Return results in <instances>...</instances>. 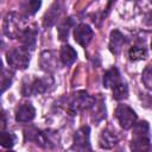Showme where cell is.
Returning a JSON list of instances; mask_svg holds the SVG:
<instances>
[{
  "mask_svg": "<svg viewBox=\"0 0 152 152\" xmlns=\"http://www.w3.org/2000/svg\"><path fill=\"white\" fill-rule=\"evenodd\" d=\"M7 152H13V151H7Z\"/></svg>",
  "mask_w": 152,
  "mask_h": 152,
  "instance_id": "f1b7e54d",
  "label": "cell"
},
{
  "mask_svg": "<svg viewBox=\"0 0 152 152\" xmlns=\"http://www.w3.org/2000/svg\"><path fill=\"white\" fill-rule=\"evenodd\" d=\"M132 152H151V144L148 137H134L131 141Z\"/></svg>",
  "mask_w": 152,
  "mask_h": 152,
  "instance_id": "5bb4252c",
  "label": "cell"
},
{
  "mask_svg": "<svg viewBox=\"0 0 152 152\" xmlns=\"http://www.w3.org/2000/svg\"><path fill=\"white\" fill-rule=\"evenodd\" d=\"M36 116V109L31 103H23L15 110V120L18 122H28Z\"/></svg>",
  "mask_w": 152,
  "mask_h": 152,
  "instance_id": "30bf717a",
  "label": "cell"
},
{
  "mask_svg": "<svg viewBox=\"0 0 152 152\" xmlns=\"http://www.w3.org/2000/svg\"><path fill=\"white\" fill-rule=\"evenodd\" d=\"M88 152H91V151H88Z\"/></svg>",
  "mask_w": 152,
  "mask_h": 152,
  "instance_id": "f546056e",
  "label": "cell"
},
{
  "mask_svg": "<svg viewBox=\"0 0 152 152\" xmlns=\"http://www.w3.org/2000/svg\"><path fill=\"white\" fill-rule=\"evenodd\" d=\"M91 108L94 109L93 110V120H95L96 122H99V121H101L102 119L106 118V107L103 104L102 99H100L99 102L95 99V102H94V104H93Z\"/></svg>",
  "mask_w": 152,
  "mask_h": 152,
  "instance_id": "ac0fdd59",
  "label": "cell"
},
{
  "mask_svg": "<svg viewBox=\"0 0 152 152\" xmlns=\"http://www.w3.org/2000/svg\"><path fill=\"white\" fill-rule=\"evenodd\" d=\"M76 57H77V53L74 50V48H71L70 45H63L62 46L61 52H59V59H61L63 65H65V66L71 65L76 61Z\"/></svg>",
  "mask_w": 152,
  "mask_h": 152,
  "instance_id": "2e32d148",
  "label": "cell"
},
{
  "mask_svg": "<svg viewBox=\"0 0 152 152\" xmlns=\"http://www.w3.org/2000/svg\"><path fill=\"white\" fill-rule=\"evenodd\" d=\"M118 142H119V137L114 131H112L109 128H106L101 132L100 138H99V145H100L101 148L110 150Z\"/></svg>",
  "mask_w": 152,
  "mask_h": 152,
  "instance_id": "9c48e42d",
  "label": "cell"
},
{
  "mask_svg": "<svg viewBox=\"0 0 152 152\" xmlns=\"http://www.w3.org/2000/svg\"><path fill=\"white\" fill-rule=\"evenodd\" d=\"M72 25H74V20H72L71 17L66 18V19L59 25L58 36H59V39H61V40L66 39V37H68V34H69V30H70V27H71Z\"/></svg>",
  "mask_w": 152,
  "mask_h": 152,
  "instance_id": "44dd1931",
  "label": "cell"
},
{
  "mask_svg": "<svg viewBox=\"0 0 152 152\" xmlns=\"http://www.w3.org/2000/svg\"><path fill=\"white\" fill-rule=\"evenodd\" d=\"M115 116L124 129H129L135 125L137 114L127 104H119L115 109Z\"/></svg>",
  "mask_w": 152,
  "mask_h": 152,
  "instance_id": "8992f818",
  "label": "cell"
},
{
  "mask_svg": "<svg viewBox=\"0 0 152 152\" xmlns=\"http://www.w3.org/2000/svg\"><path fill=\"white\" fill-rule=\"evenodd\" d=\"M24 135H25V140L33 141L34 144L42 147H52L56 144L51 137L52 134L48 131H39L37 128L30 127L24 131Z\"/></svg>",
  "mask_w": 152,
  "mask_h": 152,
  "instance_id": "277c9868",
  "label": "cell"
},
{
  "mask_svg": "<svg viewBox=\"0 0 152 152\" xmlns=\"http://www.w3.org/2000/svg\"><path fill=\"white\" fill-rule=\"evenodd\" d=\"M65 152H81V150H78L77 147H75V146H72V147H70L69 150H66Z\"/></svg>",
  "mask_w": 152,
  "mask_h": 152,
  "instance_id": "4316f807",
  "label": "cell"
},
{
  "mask_svg": "<svg viewBox=\"0 0 152 152\" xmlns=\"http://www.w3.org/2000/svg\"><path fill=\"white\" fill-rule=\"evenodd\" d=\"M19 39L23 44V48L28 50H33L36 46L37 39V30L34 27H25L19 36Z\"/></svg>",
  "mask_w": 152,
  "mask_h": 152,
  "instance_id": "8fae6325",
  "label": "cell"
},
{
  "mask_svg": "<svg viewBox=\"0 0 152 152\" xmlns=\"http://www.w3.org/2000/svg\"><path fill=\"white\" fill-rule=\"evenodd\" d=\"M151 48H152V40H151Z\"/></svg>",
  "mask_w": 152,
  "mask_h": 152,
  "instance_id": "83f0119b",
  "label": "cell"
},
{
  "mask_svg": "<svg viewBox=\"0 0 152 152\" xmlns=\"http://www.w3.org/2000/svg\"><path fill=\"white\" fill-rule=\"evenodd\" d=\"M113 96L115 100L120 101V100H124L128 96V87L125 82H120L118 83L114 88H113Z\"/></svg>",
  "mask_w": 152,
  "mask_h": 152,
  "instance_id": "ffe728a7",
  "label": "cell"
},
{
  "mask_svg": "<svg viewBox=\"0 0 152 152\" xmlns=\"http://www.w3.org/2000/svg\"><path fill=\"white\" fill-rule=\"evenodd\" d=\"M125 44V37L124 34L118 31V30H114L110 32V37H109V49L113 53L118 55L122 48V45Z\"/></svg>",
  "mask_w": 152,
  "mask_h": 152,
  "instance_id": "9a60e30c",
  "label": "cell"
},
{
  "mask_svg": "<svg viewBox=\"0 0 152 152\" xmlns=\"http://www.w3.org/2000/svg\"><path fill=\"white\" fill-rule=\"evenodd\" d=\"M24 28H21L20 17L15 12H8L2 23L4 34L8 38H17L20 36Z\"/></svg>",
  "mask_w": 152,
  "mask_h": 152,
  "instance_id": "5b68a950",
  "label": "cell"
},
{
  "mask_svg": "<svg viewBox=\"0 0 152 152\" xmlns=\"http://www.w3.org/2000/svg\"><path fill=\"white\" fill-rule=\"evenodd\" d=\"M53 80L50 76L36 77V78H25L21 87V93L24 96H31L37 94L45 93L50 86H52Z\"/></svg>",
  "mask_w": 152,
  "mask_h": 152,
  "instance_id": "6da1fadb",
  "label": "cell"
},
{
  "mask_svg": "<svg viewBox=\"0 0 152 152\" xmlns=\"http://www.w3.org/2000/svg\"><path fill=\"white\" fill-rule=\"evenodd\" d=\"M74 146L81 151L89 150L90 147V128L88 126H83L76 131L74 135Z\"/></svg>",
  "mask_w": 152,
  "mask_h": 152,
  "instance_id": "ba28073f",
  "label": "cell"
},
{
  "mask_svg": "<svg viewBox=\"0 0 152 152\" xmlns=\"http://www.w3.org/2000/svg\"><path fill=\"white\" fill-rule=\"evenodd\" d=\"M40 5H42L40 1H27L23 5V7L28 14H34L38 11V8L40 7Z\"/></svg>",
  "mask_w": 152,
  "mask_h": 152,
  "instance_id": "484cf974",
  "label": "cell"
},
{
  "mask_svg": "<svg viewBox=\"0 0 152 152\" xmlns=\"http://www.w3.org/2000/svg\"><path fill=\"white\" fill-rule=\"evenodd\" d=\"M141 81L147 89L152 90V65H147L144 69L141 75Z\"/></svg>",
  "mask_w": 152,
  "mask_h": 152,
  "instance_id": "cb8c5ba5",
  "label": "cell"
},
{
  "mask_svg": "<svg viewBox=\"0 0 152 152\" xmlns=\"http://www.w3.org/2000/svg\"><path fill=\"white\" fill-rule=\"evenodd\" d=\"M147 134H148V124L146 121L138 122L133 126L134 137H147Z\"/></svg>",
  "mask_w": 152,
  "mask_h": 152,
  "instance_id": "603a6c76",
  "label": "cell"
},
{
  "mask_svg": "<svg viewBox=\"0 0 152 152\" xmlns=\"http://www.w3.org/2000/svg\"><path fill=\"white\" fill-rule=\"evenodd\" d=\"M6 59L10 66L14 69H26L30 63V53L26 49L21 48H14L10 50L6 53Z\"/></svg>",
  "mask_w": 152,
  "mask_h": 152,
  "instance_id": "3957f363",
  "label": "cell"
},
{
  "mask_svg": "<svg viewBox=\"0 0 152 152\" xmlns=\"http://www.w3.org/2000/svg\"><path fill=\"white\" fill-rule=\"evenodd\" d=\"M120 72L118 68L112 66L103 75V87L108 89H113L118 83H120Z\"/></svg>",
  "mask_w": 152,
  "mask_h": 152,
  "instance_id": "4fadbf2b",
  "label": "cell"
},
{
  "mask_svg": "<svg viewBox=\"0 0 152 152\" xmlns=\"http://www.w3.org/2000/svg\"><path fill=\"white\" fill-rule=\"evenodd\" d=\"M94 102H95V97L89 95L87 91L80 90V91L71 94L69 97H66L65 104H66V108L69 112L76 113V112H81V110L91 108Z\"/></svg>",
  "mask_w": 152,
  "mask_h": 152,
  "instance_id": "7a4b0ae2",
  "label": "cell"
},
{
  "mask_svg": "<svg viewBox=\"0 0 152 152\" xmlns=\"http://www.w3.org/2000/svg\"><path fill=\"white\" fill-rule=\"evenodd\" d=\"M93 36H94V32L93 30L90 28L89 25L82 23V24H78L75 30H74V38H75V42L77 44H80L81 46L86 48L90 40L93 39Z\"/></svg>",
  "mask_w": 152,
  "mask_h": 152,
  "instance_id": "52a82bcc",
  "label": "cell"
},
{
  "mask_svg": "<svg viewBox=\"0 0 152 152\" xmlns=\"http://www.w3.org/2000/svg\"><path fill=\"white\" fill-rule=\"evenodd\" d=\"M12 78H13V74L7 71L6 69H2V76H1V90L5 91L12 83Z\"/></svg>",
  "mask_w": 152,
  "mask_h": 152,
  "instance_id": "d4e9b609",
  "label": "cell"
},
{
  "mask_svg": "<svg viewBox=\"0 0 152 152\" xmlns=\"http://www.w3.org/2000/svg\"><path fill=\"white\" fill-rule=\"evenodd\" d=\"M59 14H61V4L59 2H53L51 5V7L48 10V12L44 14V18H43V25H44V27L52 26L57 21Z\"/></svg>",
  "mask_w": 152,
  "mask_h": 152,
  "instance_id": "7c38bea8",
  "label": "cell"
},
{
  "mask_svg": "<svg viewBox=\"0 0 152 152\" xmlns=\"http://www.w3.org/2000/svg\"><path fill=\"white\" fill-rule=\"evenodd\" d=\"M128 56L131 61H141L147 56V51L142 46H132L128 51Z\"/></svg>",
  "mask_w": 152,
  "mask_h": 152,
  "instance_id": "d6986e66",
  "label": "cell"
},
{
  "mask_svg": "<svg viewBox=\"0 0 152 152\" xmlns=\"http://www.w3.org/2000/svg\"><path fill=\"white\" fill-rule=\"evenodd\" d=\"M151 152H152V151H151Z\"/></svg>",
  "mask_w": 152,
  "mask_h": 152,
  "instance_id": "4dcf8cb0",
  "label": "cell"
},
{
  "mask_svg": "<svg viewBox=\"0 0 152 152\" xmlns=\"http://www.w3.org/2000/svg\"><path fill=\"white\" fill-rule=\"evenodd\" d=\"M40 65L43 70L52 71L56 66V59L51 51H44L40 55Z\"/></svg>",
  "mask_w": 152,
  "mask_h": 152,
  "instance_id": "e0dca14e",
  "label": "cell"
},
{
  "mask_svg": "<svg viewBox=\"0 0 152 152\" xmlns=\"http://www.w3.org/2000/svg\"><path fill=\"white\" fill-rule=\"evenodd\" d=\"M17 140V137L12 133V132H6L2 131L1 132V146L5 148H11L14 146Z\"/></svg>",
  "mask_w": 152,
  "mask_h": 152,
  "instance_id": "7402d4cb",
  "label": "cell"
}]
</instances>
